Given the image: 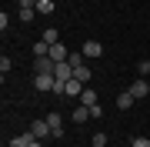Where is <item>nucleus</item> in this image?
Returning <instances> with one entry per match:
<instances>
[{"mask_svg": "<svg viewBox=\"0 0 150 147\" xmlns=\"http://www.w3.org/2000/svg\"><path fill=\"white\" fill-rule=\"evenodd\" d=\"M54 87H57V77L54 74H33V90L47 94V90H54Z\"/></svg>", "mask_w": 150, "mask_h": 147, "instance_id": "nucleus-1", "label": "nucleus"}, {"mask_svg": "<svg viewBox=\"0 0 150 147\" xmlns=\"http://www.w3.org/2000/svg\"><path fill=\"white\" fill-rule=\"evenodd\" d=\"M33 70H37V74H54V70H57V60H50V57H33Z\"/></svg>", "mask_w": 150, "mask_h": 147, "instance_id": "nucleus-2", "label": "nucleus"}, {"mask_svg": "<svg viewBox=\"0 0 150 147\" xmlns=\"http://www.w3.org/2000/svg\"><path fill=\"white\" fill-rule=\"evenodd\" d=\"M54 77H57L60 84L74 80V64H70V60H64V64H57V70H54Z\"/></svg>", "mask_w": 150, "mask_h": 147, "instance_id": "nucleus-3", "label": "nucleus"}, {"mask_svg": "<svg viewBox=\"0 0 150 147\" xmlns=\"http://www.w3.org/2000/svg\"><path fill=\"white\" fill-rule=\"evenodd\" d=\"M130 94H134V97H137V100H144V97H147V94H150V84L144 80V77H137V80H134V84H130Z\"/></svg>", "mask_w": 150, "mask_h": 147, "instance_id": "nucleus-4", "label": "nucleus"}, {"mask_svg": "<svg viewBox=\"0 0 150 147\" xmlns=\"http://www.w3.org/2000/svg\"><path fill=\"white\" fill-rule=\"evenodd\" d=\"M30 134L37 137V141H43V137H47V134H54V131H50V124H47V117H43V120H33V127H30Z\"/></svg>", "mask_w": 150, "mask_h": 147, "instance_id": "nucleus-5", "label": "nucleus"}, {"mask_svg": "<svg viewBox=\"0 0 150 147\" xmlns=\"http://www.w3.org/2000/svg\"><path fill=\"white\" fill-rule=\"evenodd\" d=\"M80 50H83V57L90 60V57H100V54H103V44H100V40H87Z\"/></svg>", "mask_w": 150, "mask_h": 147, "instance_id": "nucleus-6", "label": "nucleus"}, {"mask_svg": "<svg viewBox=\"0 0 150 147\" xmlns=\"http://www.w3.org/2000/svg\"><path fill=\"white\" fill-rule=\"evenodd\" d=\"M50 60H57V64H64V60L70 57V50L64 47V44H50V54H47Z\"/></svg>", "mask_w": 150, "mask_h": 147, "instance_id": "nucleus-7", "label": "nucleus"}, {"mask_svg": "<svg viewBox=\"0 0 150 147\" xmlns=\"http://www.w3.org/2000/svg\"><path fill=\"white\" fill-rule=\"evenodd\" d=\"M83 87H87V84H80V80H77V77H74V80H67L64 94H67V97H80V94H83Z\"/></svg>", "mask_w": 150, "mask_h": 147, "instance_id": "nucleus-8", "label": "nucleus"}, {"mask_svg": "<svg viewBox=\"0 0 150 147\" xmlns=\"http://www.w3.org/2000/svg\"><path fill=\"white\" fill-rule=\"evenodd\" d=\"M134 104H137V97H134V94H130V90H123L120 97H117V107H120V110H130V107H134Z\"/></svg>", "mask_w": 150, "mask_h": 147, "instance_id": "nucleus-9", "label": "nucleus"}, {"mask_svg": "<svg viewBox=\"0 0 150 147\" xmlns=\"http://www.w3.org/2000/svg\"><path fill=\"white\" fill-rule=\"evenodd\" d=\"M47 124H50V131H54V137H64V124H60V114H47Z\"/></svg>", "mask_w": 150, "mask_h": 147, "instance_id": "nucleus-10", "label": "nucleus"}, {"mask_svg": "<svg viewBox=\"0 0 150 147\" xmlns=\"http://www.w3.org/2000/svg\"><path fill=\"white\" fill-rule=\"evenodd\" d=\"M74 77H77V80H80V84H90V67H87V64H80V67H74Z\"/></svg>", "mask_w": 150, "mask_h": 147, "instance_id": "nucleus-11", "label": "nucleus"}, {"mask_svg": "<svg viewBox=\"0 0 150 147\" xmlns=\"http://www.w3.org/2000/svg\"><path fill=\"white\" fill-rule=\"evenodd\" d=\"M80 104H83V107H93V104H97V94H93L90 87H83V94H80Z\"/></svg>", "mask_w": 150, "mask_h": 147, "instance_id": "nucleus-12", "label": "nucleus"}, {"mask_svg": "<svg viewBox=\"0 0 150 147\" xmlns=\"http://www.w3.org/2000/svg\"><path fill=\"white\" fill-rule=\"evenodd\" d=\"M40 40H47V44H60V33H57V27H47Z\"/></svg>", "mask_w": 150, "mask_h": 147, "instance_id": "nucleus-13", "label": "nucleus"}, {"mask_svg": "<svg viewBox=\"0 0 150 147\" xmlns=\"http://www.w3.org/2000/svg\"><path fill=\"white\" fill-rule=\"evenodd\" d=\"M30 141H33V134L27 131V134H20V137H13V141H10V147H27Z\"/></svg>", "mask_w": 150, "mask_h": 147, "instance_id": "nucleus-14", "label": "nucleus"}, {"mask_svg": "<svg viewBox=\"0 0 150 147\" xmlns=\"http://www.w3.org/2000/svg\"><path fill=\"white\" fill-rule=\"evenodd\" d=\"M54 4L57 0H37V13H54Z\"/></svg>", "mask_w": 150, "mask_h": 147, "instance_id": "nucleus-15", "label": "nucleus"}, {"mask_svg": "<svg viewBox=\"0 0 150 147\" xmlns=\"http://www.w3.org/2000/svg\"><path fill=\"white\" fill-rule=\"evenodd\" d=\"M87 117H90V107H83V104H80V107L74 110V120H77V124H83Z\"/></svg>", "mask_w": 150, "mask_h": 147, "instance_id": "nucleus-16", "label": "nucleus"}, {"mask_svg": "<svg viewBox=\"0 0 150 147\" xmlns=\"http://www.w3.org/2000/svg\"><path fill=\"white\" fill-rule=\"evenodd\" d=\"M130 147H150V137H134V141H130Z\"/></svg>", "mask_w": 150, "mask_h": 147, "instance_id": "nucleus-17", "label": "nucleus"}, {"mask_svg": "<svg viewBox=\"0 0 150 147\" xmlns=\"http://www.w3.org/2000/svg\"><path fill=\"white\" fill-rule=\"evenodd\" d=\"M20 20H33V7H20Z\"/></svg>", "mask_w": 150, "mask_h": 147, "instance_id": "nucleus-18", "label": "nucleus"}, {"mask_svg": "<svg viewBox=\"0 0 150 147\" xmlns=\"http://www.w3.org/2000/svg\"><path fill=\"white\" fill-rule=\"evenodd\" d=\"M90 117H93V120L103 117V107H100V104H93V107H90Z\"/></svg>", "mask_w": 150, "mask_h": 147, "instance_id": "nucleus-19", "label": "nucleus"}, {"mask_svg": "<svg viewBox=\"0 0 150 147\" xmlns=\"http://www.w3.org/2000/svg\"><path fill=\"white\" fill-rule=\"evenodd\" d=\"M103 144H107V134H103V131L93 134V147H103Z\"/></svg>", "mask_w": 150, "mask_h": 147, "instance_id": "nucleus-20", "label": "nucleus"}, {"mask_svg": "<svg viewBox=\"0 0 150 147\" xmlns=\"http://www.w3.org/2000/svg\"><path fill=\"white\" fill-rule=\"evenodd\" d=\"M0 74H10V57H0Z\"/></svg>", "mask_w": 150, "mask_h": 147, "instance_id": "nucleus-21", "label": "nucleus"}, {"mask_svg": "<svg viewBox=\"0 0 150 147\" xmlns=\"http://www.w3.org/2000/svg\"><path fill=\"white\" fill-rule=\"evenodd\" d=\"M137 70H140V74H150V60H140V64H137Z\"/></svg>", "mask_w": 150, "mask_h": 147, "instance_id": "nucleus-22", "label": "nucleus"}, {"mask_svg": "<svg viewBox=\"0 0 150 147\" xmlns=\"http://www.w3.org/2000/svg\"><path fill=\"white\" fill-rule=\"evenodd\" d=\"M20 7H37V0H20Z\"/></svg>", "mask_w": 150, "mask_h": 147, "instance_id": "nucleus-23", "label": "nucleus"}, {"mask_svg": "<svg viewBox=\"0 0 150 147\" xmlns=\"http://www.w3.org/2000/svg\"><path fill=\"white\" fill-rule=\"evenodd\" d=\"M27 147H43V144H40V141H37V137H33V141H30V144H27Z\"/></svg>", "mask_w": 150, "mask_h": 147, "instance_id": "nucleus-24", "label": "nucleus"}, {"mask_svg": "<svg viewBox=\"0 0 150 147\" xmlns=\"http://www.w3.org/2000/svg\"><path fill=\"white\" fill-rule=\"evenodd\" d=\"M147 77H150V74H147Z\"/></svg>", "mask_w": 150, "mask_h": 147, "instance_id": "nucleus-25", "label": "nucleus"}]
</instances>
